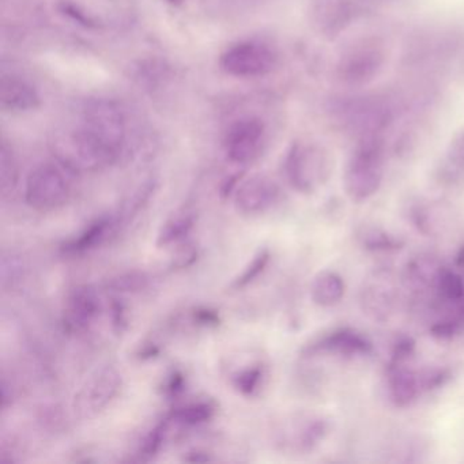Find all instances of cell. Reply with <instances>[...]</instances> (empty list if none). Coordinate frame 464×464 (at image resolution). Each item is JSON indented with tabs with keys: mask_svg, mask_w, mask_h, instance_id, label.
<instances>
[{
	"mask_svg": "<svg viewBox=\"0 0 464 464\" xmlns=\"http://www.w3.org/2000/svg\"><path fill=\"white\" fill-rule=\"evenodd\" d=\"M331 119L357 140L384 137L396 118V104L384 94H350L331 100Z\"/></svg>",
	"mask_w": 464,
	"mask_h": 464,
	"instance_id": "6da1fadb",
	"label": "cell"
},
{
	"mask_svg": "<svg viewBox=\"0 0 464 464\" xmlns=\"http://www.w3.org/2000/svg\"><path fill=\"white\" fill-rule=\"evenodd\" d=\"M384 168V137L358 140L344 168L343 187L347 197L355 203L373 197L382 187Z\"/></svg>",
	"mask_w": 464,
	"mask_h": 464,
	"instance_id": "7a4b0ae2",
	"label": "cell"
},
{
	"mask_svg": "<svg viewBox=\"0 0 464 464\" xmlns=\"http://www.w3.org/2000/svg\"><path fill=\"white\" fill-rule=\"evenodd\" d=\"M51 150L64 169L74 173H92L115 164L112 157L81 126L62 127L53 132Z\"/></svg>",
	"mask_w": 464,
	"mask_h": 464,
	"instance_id": "3957f363",
	"label": "cell"
},
{
	"mask_svg": "<svg viewBox=\"0 0 464 464\" xmlns=\"http://www.w3.org/2000/svg\"><path fill=\"white\" fill-rule=\"evenodd\" d=\"M285 173L295 191L314 194L330 179L333 173V159L319 143L300 140L293 143L287 151Z\"/></svg>",
	"mask_w": 464,
	"mask_h": 464,
	"instance_id": "277c9868",
	"label": "cell"
},
{
	"mask_svg": "<svg viewBox=\"0 0 464 464\" xmlns=\"http://www.w3.org/2000/svg\"><path fill=\"white\" fill-rule=\"evenodd\" d=\"M80 123L113 161L121 159L126 143V118L115 102L89 100L81 111Z\"/></svg>",
	"mask_w": 464,
	"mask_h": 464,
	"instance_id": "5b68a950",
	"label": "cell"
},
{
	"mask_svg": "<svg viewBox=\"0 0 464 464\" xmlns=\"http://www.w3.org/2000/svg\"><path fill=\"white\" fill-rule=\"evenodd\" d=\"M385 63L387 53L379 40H358L339 55L335 75L347 88H362L382 74Z\"/></svg>",
	"mask_w": 464,
	"mask_h": 464,
	"instance_id": "8992f818",
	"label": "cell"
},
{
	"mask_svg": "<svg viewBox=\"0 0 464 464\" xmlns=\"http://www.w3.org/2000/svg\"><path fill=\"white\" fill-rule=\"evenodd\" d=\"M26 203L42 213L59 210L70 199V184L61 168L42 164L34 168L26 180Z\"/></svg>",
	"mask_w": 464,
	"mask_h": 464,
	"instance_id": "52a82bcc",
	"label": "cell"
},
{
	"mask_svg": "<svg viewBox=\"0 0 464 464\" xmlns=\"http://www.w3.org/2000/svg\"><path fill=\"white\" fill-rule=\"evenodd\" d=\"M276 51L262 42H241L227 48L219 59L225 74L236 78H259L276 66Z\"/></svg>",
	"mask_w": 464,
	"mask_h": 464,
	"instance_id": "ba28073f",
	"label": "cell"
},
{
	"mask_svg": "<svg viewBox=\"0 0 464 464\" xmlns=\"http://www.w3.org/2000/svg\"><path fill=\"white\" fill-rule=\"evenodd\" d=\"M121 374L115 366H102L88 377L74 398L75 414L82 420H92L102 414L119 395Z\"/></svg>",
	"mask_w": 464,
	"mask_h": 464,
	"instance_id": "9c48e42d",
	"label": "cell"
},
{
	"mask_svg": "<svg viewBox=\"0 0 464 464\" xmlns=\"http://www.w3.org/2000/svg\"><path fill=\"white\" fill-rule=\"evenodd\" d=\"M361 0H309L308 20L312 29L325 39H336L362 12Z\"/></svg>",
	"mask_w": 464,
	"mask_h": 464,
	"instance_id": "30bf717a",
	"label": "cell"
},
{
	"mask_svg": "<svg viewBox=\"0 0 464 464\" xmlns=\"http://www.w3.org/2000/svg\"><path fill=\"white\" fill-rule=\"evenodd\" d=\"M267 142L265 123L259 118H244L227 130L225 150L227 159L235 164L244 165L255 161L262 154Z\"/></svg>",
	"mask_w": 464,
	"mask_h": 464,
	"instance_id": "8fae6325",
	"label": "cell"
},
{
	"mask_svg": "<svg viewBox=\"0 0 464 464\" xmlns=\"http://www.w3.org/2000/svg\"><path fill=\"white\" fill-rule=\"evenodd\" d=\"M99 292L89 285L74 287L67 295L63 312V325L69 333L88 330L102 314Z\"/></svg>",
	"mask_w": 464,
	"mask_h": 464,
	"instance_id": "7c38bea8",
	"label": "cell"
},
{
	"mask_svg": "<svg viewBox=\"0 0 464 464\" xmlns=\"http://www.w3.org/2000/svg\"><path fill=\"white\" fill-rule=\"evenodd\" d=\"M279 187L271 179L257 175L238 186L235 195L236 208L246 216L262 214L279 199Z\"/></svg>",
	"mask_w": 464,
	"mask_h": 464,
	"instance_id": "4fadbf2b",
	"label": "cell"
},
{
	"mask_svg": "<svg viewBox=\"0 0 464 464\" xmlns=\"http://www.w3.org/2000/svg\"><path fill=\"white\" fill-rule=\"evenodd\" d=\"M306 353L308 354L328 353V354H338L342 357H355V355L371 354L372 343L357 331L339 328L317 339L306 349Z\"/></svg>",
	"mask_w": 464,
	"mask_h": 464,
	"instance_id": "5bb4252c",
	"label": "cell"
},
{
	"mask_svg": "<svg viewBox=\"0 0 464 464\" xmlns=\"http://www.w3.org/2000/svg\"><path fill=\"white\" fill-rule=\"evenodd\" d=\"M121 230L115 214H107V216L99 217L92 221L85 229L81 230L74 237L69 238L62 244L61 249L64 255L75 256V255H83L86 252L96 249L97 246L107 243L112 236H115Z\"/></svg>",
	"mask_w": 464,
	"mask_h": 464,
	"instance_id": "9a60e30c",
	"label": "cell"
},
{
	"mask_svg": "<svg viewBox=\"0 0 464 464\" xmlns=\"http://www.w3.org/2000/svg\"><path fill=\"white\" fill-rule=\"evenodd\" d=\"M0 107L9 113L32 112L40 107V96L28 81L5 75L0 81Z\"/></svg>",
	"mask_w": 464,
	"mask_h": 464,
	"instance_id": "2e32d148",
	"label": "cell"
},
{
	"mask_svg": "<svg viewBox=\"0 0 464 464\" xmlns=\"http://www.w3.org/2000/svg\"><path fill=\"white\" fill-rule=\"evenodd\" d=\"M387 382L391 401L398 407L411 406L422 390L420 373L401 361L391 360L387 368Z\"/></svg>",
	"mask_w": 464,
	"mask_h": 464,
	"instance_id": "e0dca14e",
	"label": "cell"
},
{
	"mask_svg": "<svg viewBox=\"0 0 464 464\" xmlns=\"http://www.w3.org/2000/svg\"><path fill=\"white\" fill-rule=\"evenodd\" d=\"M156 188L157 181L154 179H148L134 187L129 194L124 195L123 200L115 213L119 227H126L140 216V211H143V208L150 202Z\"/></svg>",
	"mask_w": 464,
	"mask_h": 464,
	"instance_id": "ac0fdd59",
	"label": "cell"
},
{
	"mask_svg": "<svg viewBox=\"0 0 464 464\" xmlns=\"http://www.w3.org/2000/svg\"><path fill=\"white\" fill-rule=\"evenodd\" d=\"M346 292L343 278L335 271H322L314 276L311 286V297L316 305L330 308L341 303Z\"/></svg>",
	"mask_w": 464,
	"mask_h": 464,
	"instance_id": "d6986e66",
	"label": "cell"
},
{
	"mask_svg": "<svg viewBox=\"0 0 464 464\" xmlns=\"http://www.w3.org/2000/svg\"><path fill=\"white\" fill-rule=\"evenodd\" d=\"M292 430L287 433L285 444H289L298 452H309L327 433V423L320 418H306L295 425Z\"/></svg>",
	"mask_w": 464,
	"mask_h": 464,
	"instance_id": "ffe728a7",
	"label": "cell"
},
{
	"mask_svg": "<svg viewBox=\"0 0 464 464\" xmlns=\"http://www.w3.org/2000/svg\"><path fill=\"white\" fill-rule=\"evenodd\" d=\"M197 213L191 208H180L169 217L160 229L157 246H169L183 243L187 236L194 229Z\"/></svg>",
	"mask_w": 464,
	"mask_h": 464,
	"instance_id": "44dd1931",
	"label": "cell"
},
{
	"mask_svg": "<svg viewBox=\"0 0 464 464\" xmlns=\"http://www.w3.org/2000/svg\"><path fill=\"white\" fill-rule=\"evenodd\" d=\"M267 379V366L263 361H252L246 365L238 366L230 373V382L241 395L256 396L265 387Z\"/></svg>",
	"mask_w": 464,
	"mask_h": 464,
	"instance_id": "7402d4cb",
	"label": "cell"
},
{
	"mask_svg": "<svg viewBox=\"0 0 464 464\" xmlns=\"http://www.w3.org/2000/svg\"><path fill=\"white\" fill-rule=\"evenodd\" d=\"M216 411L217 406L214 401H198L176 407L167 418L176 425L192 428V426L208 422L216 415Z\"/></svg>",
	"mask_w": 464,
	"mask_h": 464,
	"instance_id": "603a6c76",
	"label": "cell"
},
{
	"mask_svg": "<svg viewBox=\"0 0 464 464\" xmlns=\"http://www.w3.org/2000/svg\"><path fill=\"white\" fill-rule=\"evenodd\" d=\"M26 276L25 259L15 252H4L0 260V279L4 290H13Z\"/></svg>",
	"mask_w": 464,
	"mask_h": 464,
	"instance_id": "cb8c5ba5",
	"label": "cell"
},
{
	"mask_svg": "<svg viewBox=\"0 0 464 464\" xmlns=\"http://www.w3.org/2000/svg\"><path fill=\"white\" fill-rule=\"evenodd\" d=\"M148 274L143 271H127V273L118 274V276H112L105 282V289L108 292L121 293H140L145 290L149 286Z\"/></svg>",
	"mask_w": 464,
	"mask_h": 464,
	"instance_id": "d4e9b609",
	"label": "cell"
},
{
	"mask_svg": "<svg viewBox=\"0 0 464 464\" xmlns=\"http://www.w3.org/2000/svg\"><path fill=\"white\" fill-rule=\"evenodd\" d=\"M20 170H18L17 160L12 149L6 142L2 143L0 149V189L2 194H12L18 184Z\"/></svg>",
	"mask_w": 464,
	"mask_h": 464,
	"instance_id": "484cf974",
	"label": "cell"
},
{
	"mask_svg": "<svg viewBox=\"0 0 464 464\" xmlns=\"http://www.w3.org/2000/svg\"><path fill=\"white\" fill-rule=\"evenodd\" d=\"M361 244L371 251H395L401 248L403 243L393 236L388 235L380 227H363L358 233Z\"/></svg>",
	"mask_w": 464,
	"mask_h": 464,
	"instance_id": "4316f807",
	"label": "cell"
},
{
	"mask_svg": "<svg viewBox=\"0 0 464 464\" xmlns=\"http://www.w3.org/2000/svg\"><path fill=\"white\" fill-rule=\"evenodd\" d=\"M169 420L165 418V420L157 423V425L146 434L145 439L140 442V450H138L140 460H150V459H153L154 456L162 450L165 440H167L168 437V431H169Z\"/></svg>",
	"mask_w": 464,
	"mask_h": 464,
	"instance_id": "83f0119b",
	"label": "cell"
},
{
	"mask_svg": "<svg viewBox=\"0 0 464 464\" xmlns=\"http://www.w3.org/2000/svg\"><path fill=\"white\" fill-rule=\"evenodd\" d=\"M271 260V254L267 248L260 249L254 257H252L251 262L248 263L246 268H244L243 273L232 282L230 287L233 290H241L244 287L249 286V285L254 284L263 273H265L266 268L268 267V263Z\"/></svg>",
	"mask_w": 464,
	"mask_h": 464,
	"instance_id": "f1b7e54d",
	"label": "cell"
},
{
	"mask_svg": "<svg viewBox=\"0 0 464 464\" xmlns=\"http://www.w3.org/2000/svg\"><path fill=\"white\" fill-rule=\"evenodd\" d=\"M436 286L439 289L441 297L445 300L458 301L463 300L464 297V282L460 276L450 270H440L437 274Z\"/></svg>",
	"mask_w": 464,
	"mask_h": 464,
	"instance_id": "f546056e",
	"label": "cell"
},
{
	"mask_svg": "<svg viewBox=\"0 0 464 464\" xmlns=\"http://www.w3.org/2000/svg\"><path fill=\"white\" fill-rule=\"evenodd\" d=\"M161 390L164 396H167L168 399L179 398L186 390V376H184L183 372L179 371V369L170 372L165 377Z\"/></svg>",
	"mask_w": 464,
	"mask_h": 464,
	"instance_id": "4dcf8cb0",
	"label": "cell"
},
{
	"mask_svg": "<svg viewBox=\"0 0 464 464\" xmlns=\"http://www.w3.org/2000/svg\"><path fill=\"white\" fill-rule=\"evenodd\" d=\"M447 160L456 169H464V131L450 140L447 150Z\"/></svg>",
	"mask_w": 464,
	"mask_h": 464,
	"instance_id": "1f68e13d",
	"label": "cell"
},
{
	"mask_svg": "<svg viewBox=\"0 0 464 464\" xmlns=\"http://www.w3.org/2000/svg\"><path fill=\"white\" fill-rule=\"evenodd\" d=\"M197 259L198 249L192 244H186V246H181V248L176 254L175 259L172 262V268L183 270V268L194 265Z\"/></svg>",
	"mask_w": 464,
	"mask_h": 464,
	"instance_id": "d6a6232c",
	"label": "cell"
},
{
	"mask_svg": "<svg viewBox=\"0 0 464 464\" xmlns=\"http://www.w3.org/2000/svg\"><path fill=\"white\" fill-rule=\"evenodd\" d=\"M111 322L116 334H121L127 328L126 306L121 301L112 300L110 305Z\"/></svg>",
	"mask_w": 464,
	"mask_h": 464,
	"instance_id": "836d02e7",
	"label": "cell"
},
{
	"mask_svg": "<svg viewBox=\"0 0 464 464\" xmlns=\"http://www.w3.org/2000/svg\"><path fill=\"white\" fill-rule=\"evenodd\" d=\"M192 322L202 327H217L221 322L218 312L211 308H197L192 312Z\"/></svg>",
	"mask_w": 464,
	"mask_h": 464,
	"instance_id": "e575fe53",
	"label": "cell"
},
{
	"mask_svg": "<svg viewBox=\"0 0 464 464\" xmlns=\"http://www.w3.org/2000/svg\"><path fill=\"white\" fill-rule=\"evenodd\" d=\"M458 331V323L455 322H440L431 327V333L437 338H450L455 335Z\"/></svg>",
	"mask_w": 464,
	"mask_h": 464,
	"instance_id": "d590c367",
	"label": "cell"
},
{
	"mask_svg": "<svg viewBox=\"0 0 464 464\" xmlns=\"http://www.w3.org/2000/svg\"><path fill=\"white\" fill-rule=\"evenodd\" d=\"M241 180L240 173L235 176H229L224 183L221 184V188H219V195H221L222 199H227V198L232 195V192L237 191V184L238 181Z\"/></svg>",
	"mask_w": 464,
	"mask_h": 464,
	"instance_id": "8d00e7d4",
	"label": "cell"
},
{
	"mask_svg": "<svg viewBox=\"0 0 464 464\" xmlns=\"http://www.w3.org/2000/svg\"><path fill=\"white\" fill-rule=\"evenodd\" d=\"M159 354L160 347L154 343L145 344V346L140 347V353H138V355H140V357L142 358V360H148V358H154L157 357V355Z\"/></svg>",
	"mask_w": 464,
	"mask_h": 464,
	"instance_id": "74e56055",
	"label": "cell"
},
{
	"mask_svg": "<svg viewBox=\"0 0 464 464\" xmlns=\"http://www.w3.org/2000/svg\"><path fill=\"white\" fill-rule=\"evenodd\" d=\"M184 460L191 461V463H206V461L213 460V458H210L208 453L194 450V452H188V455L184 458Z\"/></svg>",
	"mask_w": 464,
	"mask_h": 464,
	"instance_id": "f35d334b",
	"label": "cell"
},
{
	"mask_svg": "<svg viewBox=\"0 0 464 464\" xmlns=\"http://www.w3.org/2000/svg\"><path fill=\"white\" fill-rule=\"evenodd\" d=\"M456 266L464 268V246L459 249L458 255H456Z\"/></svg>",
	"mask_w": 464,
	"mask_h": 464,
	"instance_id": "ab89813d",
	"label": "cell"
},
{
	"mask_svg": "<svg viewBox=\"0 0 464 464\" xmlns=\"http://www.w3.org/2000/svg\"><path fill=\"white\" fill-rule=\"evenodd\" d=\"M170 4H180L181 0H169Z\"/></svg>",
	"mask_w": 464,
	"mask_h": 464,
	"instance_id": "60d3db41",
	"label": "cell"
},
{
	"mask_svg": "<svg viewBox=\"0 0 464 464\" xmlns=\"http://www.w3.org/2000/svg\"><path fill=\"white\" fill-rule=\"evenodd\" d=\"M362 4H365V5H366L365 0H362ZM368 4H371V0H368Z\"/></svg>",
	"mask_w": 464,
	"mask_h": 464,
	"instance_id": "b9f144b4",
	"label": "cell"
}]
</instances>
